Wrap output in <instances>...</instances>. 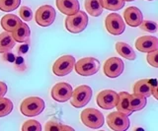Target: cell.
Returning <instances> with one entry per match:
<instances>
[{
  "mask_svg": "<svg viewBox=\"0 0 158 131\" xmlns=\"http://www.w3.org/2000/svg\"><path fill=\"white\" fill-rule=\"evenodd\" d=\"M36 22L41 27L51 26L56 20V10L51 5H44L40 7L36 12Z\"/></svg>",
  "mask_w": 158,
  "mask_h": 131,
  "instance_id": "9c48e42d",
  "label": "cell"
},
{
  "mask_svg": "<svg viewBox=\"0 0 158 131\" xmlns=\"http://www.w3.org/2000/svg\"><path fill=\"white\" fill-rule=\"evenodd\" d=\"M21 0H0V10L3 12H12L19 7Z\"/></svg>",
  "mask_w": 158,
  "mask_h": 131,
  "instance_id": "484cf974",
  "label": "cell"
},
{
  "mask_svg": "<svg viewBox=\"0 0 158 131\" xmlns=\"http://www.w3.org/2000/svg\"><path fill=\"white\" fill-rule=\"evenodd\" d=\"M116 50L117 52L120 54L121 56H123V58H127L128 60H135L136 54L135 50H132V47L127 45V43L118 42L116 43Z\"/></svg>",
  "mask_w": 158,
  "mask_h": 131,
  "instance_id": "ffe728a7",
  "label": "cell"
},
{
  "mask_svg": "<svg viewBox=\"0 0 158 131\" xmlns=\"http://www.w3.org/2000/svg\"><path fill=\"white\" fill-rule=\"evenodd\" d=\"M85 9L87 13L93 17L100 16L103 12L100 0H85Z\"/></svg>",
  "mask_w": 158,
  "mask_h": 131,
  "instance_id": "7402d4cb",
  "label": "cell"
},
{
  "mask_svg": "<svg viewBox=\"0 0 158 131\" xmlns=\"http://www.w3.org/2000/svg\"><path fill=\"white\" fill-rule=\"evenodd\" d=\"M44 129H46V131H63V130L74 131V129L70 127V126L63 125L60 122H58L57 120H54V119H52V120H49L48 122H47Z\"/></svg>",
  "mask_w": 158,
  "mask_h": 131,
  "instance_id": "d4e9b609",
  "label": "cell"
},
{
  "mask_svg": "<svg viewBox=\"0 0 158 131\" xmlns=\"http://www.w3.org/2000/svg\"><path fill=\"white\" fill-rule=\"evenodd\" d=\"M72 92L73 89L70 84L65 83V82H60V83H57L52 87V97L56 101L65 103L68 100H70Z\"/></svg>",
  "mask_w": 158,
  "mask_h": 131,
  "instance_id": "8fae6325",
  "label": "cell"
},
{
  "mask_svg": "<svg viewBox=\"0 0 158 131\" xmlns=\"http://www.w3.org/2000/svg\"><path fill=\"white\" fill-rule=\"evenodd\" d=\"M148 83H149L150 89H151V95L154 96V98L157 100L158 95H157V80L156 79H148Z\"/></svg>",
  "mask_w": 158,
  "mask_h": 131,
  "instance_id": "1f68e13d",
  "label": "cell"
},
{
  "mask_svg": "<svg viewBox=\"0 0 158 131\" xmlns=\"http://www.w3.org/2000/svg\"><path fill=\"white\" fill-rule=\"evenodd\" d=\"M56 7L65 15H73L79 11L80 5L78 0H56Z\"/></svg>",
  "mask_w": 158,
  "mask_h": 131,
  "instance_id": "9a60e30c",
  "label": "cell"
},
{
  "mask_svg": "<svg viewBox=\"0 0 158 131\" xmlns=\"http://www.w3.org/2000/svg\"><path fill=\"white\" fill-rule=\"evenodd\" d=\"M133 94L145 97V98L150 97L151 89H150L149 83H148V79H143V80L137 81L135 84V86H133Z\"/></svg>",
  "mask_w": 158,
  "mask_h": 131,
  "instance_id": "44dd1931",
  "label": "cell"
},
{
  "mask_svg": "<svg viewBox=\"0 0 158 131\" xmlns=\"http://www.w3.org/2000/svg\"><path fill=\"white\" fill-rule=\"evenodd\" d=\"M146 105V98L139 95L133 94L130 97V109L132 111H138L145 108Z\"/></svg>",
  "mask_w": 158,
  "mask_h": 131,
  "instance_id": "603a6c76",
  "label": "cell"
},
{
  "mask_svg": "<svg viewBox=\"0 0 158 131\" xmlns=\"http://www.w3.org/2000/svg\"><path fill=\"white\" fill-rule=\"evenodd\" d=\"M15 40L9 32L0 34V53L8 52L15 46Z\"/></svg>",
  "mask_w": 158,
  "mask_h": 131,
  "instance_id": "d6986e66",
  "label": "cell"
},
{
  "mask_svg": "<svg viewBox=\"0 0 158 131\" xmlns=\"http://www.w3.org/2000/svg\"><path fill=\"white\" fill-rule=\"evenodd\" d=\"M20 109L24 115L29 117L37 116L44 109V101L39 97H30L22 101Z\"/></svg>",
  "mask_w": 158,
  "mask_h": 131,
  "instance_id": "7a4b0ae2",
  "label": "cell"
},
{
  "mask_svg": "<svg viewBox=\"0 0 158 131\" xmlns=\"http://www.w3.org/2000/svg\"><path fill=\"white\" fill-rule=\"evenodd\" d=\"M135 47L141 52H151L158 50V38L156 37L143 36L135 41Z\"/></svg>",
  "mask_w": 158,
  "mask_h": 131,
  "instance_id": "4fadbf2b",
  "label": "cell"
},
{
  "mask_svg": "<svg viewBox=\"0 0 158 131\" xmlns=\"http://www.w3.org/2000/svg\"><path fill=\"white\" fill-rule=\"evenodd\" d=\"M138 27L144 32H148V33H156L157 32V24L153 21H149V20L142 21Z\"/></svg>",
  "mask_w": 158,
  "mask_h": 131,
  "instance_id": "f1b7e54d",
  "label": "cell"
},
{
  "mask_svg": "<svg viewBox=\"0 0 158 131\" xmlns=\"http://www.w3.org/2000/svg\"><path fill=\"white\" fill-rule=\"evenodd\" d=\"M88 25V16L85 12H76L73 15H69L65 19V28L68 32L72 34L81 33L86 29Z\"/></svg>",
  "mask_w": 158,
  "mask_h": 131,
  "instance_id": "6da1fadb",
  "label": "cell"
},
{
  "mask_svg": "<svg viewBox=\"0 0 158 131\" xmlns=\"http://www.w3.org/2000/svg\"><path fill=\"white\" fill-rule=\"evenodd\" d=\"M123 17L127 24L131 27H138L143 21L142 13L136 7H127L123 12Z\"/></svg>",
  "mask_w": 158,
  "mask_h": 131,
  "instance_id": "5bb4252c",
  "label": "cell"
},
{
  "mask_svg": "<svg viewBox=\"0 0 158 131\" xmlns=\"http://www.w3.org/2000/svg\"><path fill=\"white\" fill-rule=\"evenodd\" d=\"M118 96L117 92L113 90H104L97 96V104L104 109H112L116 108Z\"/></svg>",
  "mask_w": 158,
  "mask_h": 131,
  "instance_id": "7c38bea8",
  "label": "cell"
},
{
  "mask_svg": "<svg viewBox=\"0 0 158 131\" xmlns=\"http://www.w3.org/2000/svg\"><path fill=\"white\" fill-rule=\"evenodd\" d=\"M13 109V103L11 100L6 98H0V117L8 115Z\"/></svg>",
  "mask_w": 158,
  "mask_h": 131,
  "instance_id": "4316f807",
  "label": "cell"
},
{
  "mask_svg": "<svg viewBox=\"0 0 158 131\" xmlns=\"http://www.w3.org/2000/svg\"><path fill=\"white\" fill-rule=\"evenodd\" d=\"M14 62H15V66L16 67H18V68H24L25 69V63H24V59L21 57V56H18V57H16L15 58V60H14Z\"/></svg>",
  "mask_w": 158,
  "mask_h": 131,
  "instance_id": "836d02e7",
  "label": "cell"
},
{
  "mask_svg": "<svg viewBox=\"0 0 158 131\" xmlns=\"http://www.w3.org/2000/svg\"><path fill=\"white\" fill-rule=\"evenodd\" d=\"M105 26L107 31L114 36H118L125 32L126 24L123 18L117 13H111L105 20Z\"/></svg>",
  "mask_w": 158,
  "mask_h": 131,
  "instance_id": "ba28073f",
  "label": "cell"
},
{
  "mask_svg": "<svg viewBox=\"0 0 158 131\" xmlns=\"http://www.w3.org/2000/svg\"><path fill=\"white\" fill-rule=\"evenodd\" d=\"M19 14H20L21 19L24 21H31L33 18V12L31 9L27 6H22L20 8Z\"/></svg>",
  "mask_w": 158,
  "mask_h": 131,
  "instance_id": "f546056e",
  "label": "cell"
},
{
  "mask_svg": "<svg viewBox=\"0 0 158 131\" xmlns=\"http://www.w3.org/2000/svg\"><path fill=\"white\" fill-rule=\"evenodd\" d=\"M23 131H41L42 130V125L39 123L37 120H27L25 121V123L22 126Z\"/></svg>",
  "mask_w": 158,
  "mask_h": 131,
  "instance_id": "83f0119b",
  "label": "cell"
},
{
  "mask_svg": "<svg viewBox=\"0 0 158 131\" xmlns=\"http://www.w3.org/2000/svg\"><path fill=\"white\" fill-rule=\"evenodd\" d=\"M125 1H135V0H125Z\"/></svg>",
  "mask_w": 158,
  "mask_h": 131,
  "instance_id": "8d00e7d4",
  "label": "cell"
},
{
  "mask_svg": "<svg viewBox=\"0 0 158 131\" xmlns=\"http://www.w3.org/2000/svg\"><path fill=\"white\" fill-rule=\"evenodd\" d=\"M103 8L111 11H118L125 6V0H100Z\"/></svg>",
  "mask_w": 158,
  "mask_h": 131,
  "instance_id": "cb8c5ba5",
  "label": "cell"
},
{
  "mask_svg": "<svg viewBox=\"0 0 158 131\" xmlns=\"http://www.w3.org/2000/svg\"><path fill=\"white\" fill-rule=\"evenodd\" d=\"M74 65H75V58L72 55H63L54 62L52 72L59 77L65 76L74 69Z\"/></svg>",
  "mask_w": 158,
  "mask_h": 131,
  "instance_id": "52a82bcc",
  "label": "cell"
},
{
  "mask_svg": "<svg viewBox=\"0 0 158 131\" xmlns=\"http://www.w3.org/2000/svg\"><path fill=\"white\" fill-rule=\"evenodd\" d=\"M92 98V89L87 85H81L72 92L70 104L74 108L79 109L85 106Z\"/></svg>",
  "mask_w": 158,
  "mask_h": 131,
  "instance_id": "277c9868",
  "label": "cell"
},
{
  "mask_svg": "<svg viewBox=\"0 0 158 131\" xmlns=\"http://www.w3.org/2000/svg\"><path fill=\"white\" fill-rule=\"evenodd\" d=\"M118 101L116 105V108L118 111L123 113L127 115H131L132 111L130 109V97L131 95L127 93V92H121L120 94H118Z\"/></svg>",
  "mask_w": 158,
  "mask_h": 131,
  "instance_id": "e0dca14e",
  "label": "cell"
},
{
  "mask_svg": "<svg viewBox=\"0 0 158 131\" xmlns=\"http://www.w3.org/2000/svg\"><path fill=\"white\" fill-rule=\"evenodd\" d=\"M22 21L20 20V18L17 17L14 14H7L2 17L1 19V27L4 29L6 32L12 33L15 28H16Z\"/></svg>",
  "mask_w": 158,
  "mask_h": 131,
  "instance_id": "ac0fdd59",
  "label": "cell"
},
{
  "mask_svg": "<svg viewBox=\"0 0 158 131\" xmlns=\"http://www.w3.org/2000/svg\"><path fill=\"white\" fill-rule=\"evenodd\" d=\"M74 69L81 76H92L100 69V62L94 57L81 58L75 63Z\"/></svg>",
  "mask_w": 158,
  "mask_h": 131,
  "instance_id": "3957f363",
  "label": "cell"
},
{
  "mask_svg": "<svg viewBox=\"0 0 158 131\" xmlns=\"http://www.w3.org/2000/svg\"><path fill=\"white\" fill-rule=\"evenodd\" d=\"M81 120L83 124L89 128L98 129L104 124V115L101 111L95 109H86L81 113Z\"/></svg>",
  "mask_w": 158,
  "mask_h": 131,
  "instance_id": "5b68a950",
  "label": "cell"
},
{
  "mask_svg": "<svg viewBox=\"0 0 158 131\" xmlns=\"http://www.w3.org/2000/svg\"><path fill=\"white\" fill-rule=\"evenodd\" d=\"M31 31L27 24L21 22L12 32V37L17 42H26L29 41Z\"/></svg>",
  "mask_w": 158,
  "mask_h": 131,
  "instance_id": "2e32d148",
  "label": "cell"
},
{
  "mask_svg": "<svg viewBox=\"0 0 158 131\" xmlns=\"http://www.w3.org/2000/svg\"><path fill=\"white\" fill-rule=\"evenodd\" d=\"M7 85L3 83V82H0V98H2V97H4L5 95H6L7 93Z\"/></svg>",
  "mask_w": 158,
  "mask_h": 131,
  "instance_id": "e575fe53",
  "label": "cell"
},
{
  "mask_svg": "<svg viewBox=\"0 0 158 131\" xmlns=\"http://www.w3.org/2000/svg\"><path fill=\"white\" fill-rule=\"evenodd\" d=\"M149 1H150V0H149Z\"/></svg>",
  "mask_w": 158,
  "mask_h": 131,
  "instance_id": "74e56055",
  "label": "cell"
},
{
  "mask_svg": "<svg viewBox=\"0 0 158 131\" xmlns=\"http://www.w3.org/2000/svg\"><path fill=\"white\" fill-rule=\"evenodd\" d=\"M15 58H16V56H15V54H13L12 52H4V55H3V59L5 61H9V62H14Z\"/></svg>",
  "mask_w": 158,
  "mask_h": 131,
  "instance_id": "d6a6232c",
  "label": "cell"
},
{
  "mask_svg": "<svg viewBox=\"0 0 158 131\" xmlns=\"http://www.w3.org/2000/svg\"><path fill=\"white\" fill-rule=\"evenodd\" d=\"M147 62H148V64H150L151 66L157 68L158 67V50H154V51H151V52H148Z\"/></svg>",
  "mask_w": 158,
  "mask_h": 131,
  "instance_id": "4dcf8cb0",
  "label": "cell"
},
{
  "mask_svg": "<svg viewBox=\"0 0 158 131\" xmlns=\"http://www.w3.org/2000/svg\"><path fill=\"white\" fill-rule=\"evenodd\" d=\"M107 123L109 127L115 131H125L130 127L128 115L120 111H114L108 114Z\"/></svg>",
  "mask_w": 158,
  "mask_h": 131,
  "instance_id": "8992f818",
  "label": "cell"
},
{
  "mask_svg": "<svg viewBox=\"0 0 158 131\" xmlns=\"http://www.w3.org/2000/svg\"><path fill=\"white\" fill-rule=\"evenodd\" d=\"M29 50V46L27 45V43H25V45H22L21 46L19 47V50H18V53L20 55L21 54H25Z\"/></svg>",
  "mask_w": 158,
  "mask_h": 131,
  "instance_id": "d590c367",
  "label": "cell"
},
{
  "mask_svg": "<svg viewBox=\"0 0 158 131\" xmlns=\"http://www.w3.org/2000/svg\"><path fill=\"white\" fill-rule=\"evenodd\" d=\"M125 68L123 60L118 57H111L104 64V73L109 78H117L120 76Z\"/></svg>",
  "mask_w": 158,
  "mask_h": 131,
  "instance_id": "30bf717a",
  "label": "cell"
}]
</instances>
